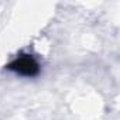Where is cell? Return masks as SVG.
I'll return each mask as SVG.
<instances>
[{"instance_id":"1","label":"cell","mask_w":120,"mask_h":120,"mask_svg":"<svg viewBox=\"0 0 120 120\" xmlns=\"http://www.w3.org/2000/svg\"><path fill=\"white\" fill-rule=\"evenodd\" d=\"M10 69L26 76H33L38 72V65L30 55H21L10 64Z\"/></svg>"}]
</instances>
